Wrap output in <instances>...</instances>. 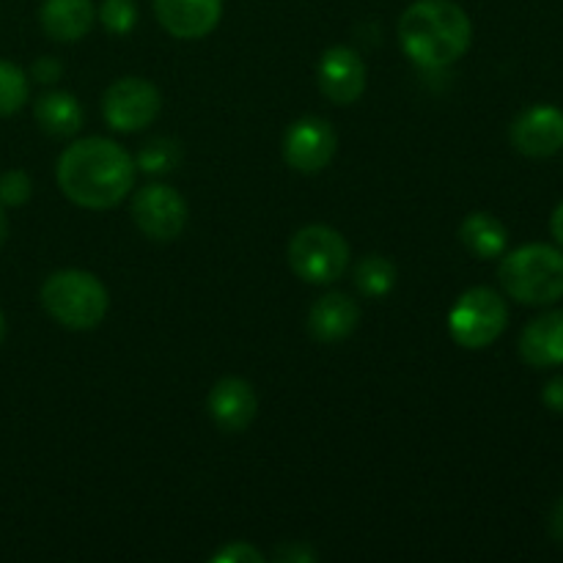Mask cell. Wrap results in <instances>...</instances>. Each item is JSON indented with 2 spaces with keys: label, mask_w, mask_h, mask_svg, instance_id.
<instances>
[{
  "label": "cell",
  "mask_w": 563,
  "mask_h": 563,
  "mask_svg": "<svg viewBox=\"0 0 563 563\" xmlns=\"http://www.w3.org/2000/svg\"><path fill=\"white\" fill-rule=\"evenodd\" d=\"M58 185L82 209H110L126 198L135 181V159L108 137H82L58 159Z\"/></svg>",
  "instance_id": "cell-1"
},
{
  "label": "cell",
  "mask_w": 563,
  "mask_h": 563,
  "mask_svg": "<svg viewBox=\"0 0 563 563\" xmlns=\"http://www.w3.org/2000/svg\"><path fill=\"white\" fill-rule=\"evenodd\" d=\"M407 58L423 69H445L471 49V16L454 0H416L399 20Z\"/></svg>",
  "instance_id": "cell-2"
},
{
  "label": "cell",
  "mask_w": 563,
  "mask_h": 563,
  "mask_svg": "<svg viewBox=\"0 0 563 563\" xmlns=\"http://www.w3.org/2000/svg\"><path fill=\"white\" fill-rule=\"evenodd\" d=\"M498 280L522 306H550L563 297V251L542 242L517 247L500 262Z\"/></svg>",
  "instance_id": "cell-3"
},
{
  "label": "cell",
  "mask_w": 563,
  "mask_h": 563,
  "mask_svg": "<svg viewBox=\"0 0 563 563\" xmlns=\"http://www.w3.org/2000/svg\"><path fill=\"white\" fill-rule=\"evenodd\" d=\"M42 308L69 330H91L108 313V289L102 280L82 269H60L42 286Z\"/></svg>",
  "instance_id": "cell-4"
},
{
  "label": "cell",
  "mask_w": 563,
  "mask_h": 563,
  "mask_svg": "<svg viewBox=\"0 0 563 563\" xmlns=\"http://www.w3.org/2000/svg\"><path fill=\"white\" fill-rule=\"evenodd\" d=\"M289 264L306 284H335L350 264V245L330 225H306L291 236Z\"/></svg>",
  "instance_id": "cell-5"
},
{
  "label": "cell",
  "mask_w": 563,
  "mask_h": 563,
  "mask_svg": "<svg viewBox=\"0 0 563 563\" xmlns=\"http://www.w3.org/2000/svg\"><path fill=\"white\" fill-rule=\"evenodd\" d=\"M509 322L506 300L489 286L467 289L449 313V333L465 350H484L495 344Z\"/></svg>",
  "instance_id": "cell-6"
},
{
  "label": "cell",
  "mask_w": 563,
  "mask_h": 563,
  "mask_svg": "<svg viewBox=\"0 0 563 563\" xmlns=\"http://www.w3.org/2000/svg\"><path fill=\"white\" fill-rule=\"evenodd\" d=\"M159 108H163V97L157 86L143 77H121L102 97L104 121L119 132H141L157 119Z\"/></svg>",
  "instance_id": "cell-7"
},
{
  "label": "cell",
  "mask_w": 563,
  "mask_h": 563,
  "mask_svg": "<svg viewBox=\"0 0 563 563\" xmlns=\"http://www.w3.org/2000/svg\"><path fill=\"white\" fill-rule=\"evenodd\" d=\"M132 220L148 240L170 242L185 231L187 203L174 187L148 185L132 198Z\"/></svg>",
  "instance_id": "cell-8"
},
{
  "label": "cell",
  "mask_w": 563,
  "mask_h": 563,
  "mask_svg": "<svg viewBox=\"0 0 563 563\" xmlns=\"http://www.w3.org/2000/svg\"><path fill=\"white\" fill-rule=\"evenodd\" d=\"M335 146H339V137H335L333 126L319 115H306L286 130L284 159L289 163V168L300 170V174H319L330 165Z\"/></svg>",
  "instance_id": "cell-9"
},
{
  "label": "cell",
  "mask_w": 563,
  "mask_h": 563,
  "mask_svg": "<svg viewBox=\"0 0 563 563\" xmlns=\"http://www.w3.org/2000/svg\"><path fill=\"white\" fill-rule=\"evenodd\" d=\"M317 80L330 102L352 104L366 91V64L352 47H330L319 58Z\"/></svg>",
  "instance_id": "cell-10"
},
{
  "label": "cell",
  "mask_w": 563,
  "mask_h": 563,
  "mask_svg": "<svg viewBox=\"0 0 563 563\" xmlns=\"http://www.w3.org/2000/svg\"><path fill=\"white\" fill-rule=\"evenodd\" d=\"M511 143L526 157H553L563 148V110L553 108V104L528 108L511 124Z\"/></svg>",
  "instance_id": "cell-11"
},
{
  "label": "cell",
  "mask_w": 563,
  "mask_h": 563,
  "mask_svg": "<svg viewBox=\"0 0 563 563\" xmlns=\"http://www.w3.org/2000/svg\"><path fill=\"white\" fill-rule=\"evenodd\" d=\"M207 410L214 427L223 429L225 434H240L256 421L258 396L251 383L240 377H225L214 383L207 396Z\"/></svg>",
  "instance_id": "cell-12"
},
{
  "label": "cell",
  "mask_w": 563,
  "mask_h": 563,
  "mask_svg": "<svg viewBox=\"0 0 563 563\" xmlns=\"http://www.w3.org/2000/svg\"><path fill=\"white\" fill-rule=\"evenodd\" d=\"M159 25L176 38H203L218 27L223 0H154Z\"/></svg>",
  "instance_id": "cell-13"
},
{
  "label": "cell",
  "mask_w": 563,
  "mask_h": 563,
  "mask_svg": "<svg viewBox=\"0 0 563 563\" xmlns=\"http://www.w3.org/2000/svg\"><path fill=\"white\" fill-rule=\"evenodd\" d=\"M357 322H361L357 302L341 291H330L313 302L311 313H308V333L322 344H339L355 333Z\"/></svg>",
  "instance_id": "cell-14"
},
{
  "label": "cell",
  "mask_w": 563,
  "mask_h": 563,
  "mask_svg": "<svg viewBox=\"0 0 563 563\" xmlns=\"http://www.w3.org/2000/svg\"><path fill=\"white\" fill-rule=\"evenodd\" d=\"M520 355L528 366L550 368L563 363V311L533 319L520 335Z\"/></svg>",
  "instance_id": "cell-15"
},
{
  "label": "cell",
  "mask_w": 563,
  "mask_h": 563,
  "mask_svg": "<svg viewBox=\"0 0 563 563\" xmlns=\"http://www.w3.org/2000/svg\"><path fill=\"white\" fill-rule=\"evenodd\" d=\"M91 0H44L38 20H42L44 33L55 42H77L86 36L93 25Z\"/></svg>",
  "instance_id": "cell-16"
},
{
  "label": "cell",
  "mask_w": 563,
  "mask_h": 563,
  "mask_svg": "<svg viewBox=\"0 0 563 563\" xmlns=\"http://www.w3.org/2000/svg\"><path fill=\"white\" fill-rule=\"evenodd\" d=\"M33 115H36L38 126L53 137H71L82 126L80 102L66 91H49L38 97Z\"/></svg>",
  "instance_id": "cell-17"
},
{
  "label": "cell",
  "mask_w": 563,
  "mask_h": 563,
  "mask_svg": "<svg viewBox=\"0 0 563 563\" xmlns=\"http://www.w3.org/2000/svg\"><path fill=\"white\" fill-rule=\"evenodd\" d=\"M460 240L476 258L504 256L509 245V231L489 212H473L462 220Z\"/></svg>",
  "instance_id": "cell-18"
},
{
  "label": "cell",
  "mask_w": 563,
  "mask_h": 563,
  "mask_svg": "<svg viewBox=\"0 0 563 563\" xmlns=\"http://www.w3.org/2000/svg\"><path fill=\"white\" fill-rule=\"evenodd\" d=\"M355 286L363 297H385L396 286V267L374 253L355 267Z\"/></svg>",
  "instance_id": "cell-19"
},
{
  "label": "cell",
  "mask_w": 563,
  "mask_h": 563,
  "mask_svg": "<svg viewBox=\"0 0 563 563\" xmlns=\"http://www.w3.org/2000/svg\"><path fill=\"white\" fill-rule=\"evenodd\" d=\"M179 163H181L179 143L170 141V137H152V141L141 148V154H137L135 168H141L143 174L163 176L179 168Z\"/></svg>",
  "instance_id": "cell-20"
},
{
  "label": "cell",
  "mask_w": 563,
  "mask_h": 563,
  "mask_svg": "<svg viewBox=\"0 0 563 563\" xmlns=\"http://www.w3.org/2000/svg\"><path fill=\"white\" fill-rule=\"evenodd\" d=\"M27 102V77L11 60H0V119L14 115Z\"/></svg>",
  "instance_id": "cell-21"
},
{
  "label": "cell",
  "mask_w": 563,
  "mask_h": 563,
  "mask_svg": "<svg viewBox=\"0 0 563 563\" xmlns=\"http://www.w3.org/2000/svg\"><path fill=\"white\" fill-rule=\"evenodd\" d=\"M99 20L115 36L130 33L137 22L135 0H102V5H99Z\"/></svg>",
  "instance_id": "cell-22"
},
{
  "label": "cell",
  "mask_w": 563,
  "mask_h": 563,
  "mask_svg": "<svg viewBox=\"0 0 563 563\" xmlns=\"http://www.w3.org/2000/svg\"><path fill=\"white\" fill-rule=\"evenodd\" d=\"M33 185L25 170H9L0 176V203L3 207H22L31 198Z\"/></svg>",
  "instance_id": "cell-23"
},
{
  "label": "cell",
  "mask_w": 563,
  "mask_h": 563,
  "mask_svg": "<svg viewBox=\"0 0 563 563\" xmlns=\"http://www.w3.org/2000/svg\"><path fill=\"white\" fill-rule=\"evenodd\" d=\"M212 561H218V563H262L264 555L258 553L253 544L234 542V544H225L220 553H214Z\"/></svg>",
  "instance_id": "cell-24"
},
{
  "label": "cell",
  "mask_w": 563,
  "mask_h": 563,
  "mask_svg": "<svg viewBox=\"0 0 563 563\" xmlns=\"http://www.w3.org/2000/svg\"><path fill=\"white\" fill-rule=\"evenodd\" d=\"M31 75L36 82L49 86V82H55L60 75H64V66H60L55 58H49V55H44V58H38L36 64L31 66Z\"/></svg>",
  "instance_id": "cell-25"
},
{
  "label": "cell",
  "mask_w": 563,
  "mask_h": 563,
  "mask_svg": "<svg viewBox=\"0 0 563 563\" xmlns=\"http://www.w3.org/2000/svg\"><path fill=\"white\" fill-rule=\"evenodd\" d=\"M542 401L550 407L553 412H561L563 416V377L550 379L542 390Z\"/></svg>",
  "instance_id": "cell-26"
},
{
  "label": "cell",
  "mask_w": 563,
  "mask_h": 563,
  "mask_svg": "<svg viewBox=\"0 0 563 563\" xmlns=\"http://www.w3.org/2000/svg\"><path fill=\"white\" fill-rule=\"evenodd\" d=\"M313 559H317V555L308 548H302V544H286V548H280L278 553H275V561L286 563H311Z\"/></svg>",
  "instance_id": "cell-27"
},
{
  "label": "cell",
  "mask_w": 563,
  "mask_h": 563,
  "mask_svg": "<svg viewBox=\"0 0 563 563\" xmlns=\"http://www.w3.org/2000/svg\"><path fill=\"white\" fill-rule=\"evenodd\" d=\"M548 528H550V537H553L555 542L563 544V498L555 504V509L550 511Z\"/></svg>",
  "instance_id": "cell-28"
},
{
  "label": "cell",
  "mask_w": 563,
  "mask_h": 563,
  "mask_svg": "<svg viewBox=\"0 0 563 563\" xmlns=\"http://www.w3.org/2000/svg\"><path fill=\"white\" fill-rule=\"evenodd\" d=\"M550 231H553L555 242L563 247V203H559V209L553 212V220H550Z\"/></svg>",
  "instance_id": "cell-29"
},
{
  "label": "cell",
  "mask_w": 563,
  "mask_h": 563,
  "mask_svg": "<svg viewBox=\"0 0 563 563\" xmlns=\"http://www.w3.org/2000/svg\"><path fill=\"white\" fill-rule=\"evenodd\" d=\"M5 236H9V220H5V214L0 212V245L5 242Z\"/></svg>",
  "instance_id": "cell-30"
},
{
  "label": "cell",
  "mask_w": 563,
  "mask_h": 563,
  "mask_svg": "<svg viewBox=\"0 0 563 563\" xmlns=\"http://www.w3.org/2000/svg\"><path fill=\"white\" fill-rule=\"evenodd\" d=\"M3 339H5V319L3 313H0V344H3Z\"/></svg>",
  "instance_id": "cell-31"
}]
</instances>
